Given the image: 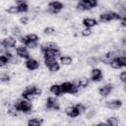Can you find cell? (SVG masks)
<instances>
[{"mask_svg": "<svg viewBox=\"0 0 126 126\" xmlns=\"http://www.w3.org/2000/svg\"><path fill=\"white\" fill-rule=\"evenodd\" d=\"M42 93L41 89L36 87V86H29L23 93H22V97L28 101L32 100L35 96L40 95Z\"/></svg>", "mask_w": 126, "mask_h": 126, "instance_id": "1", "label": "cell"}, {"mask_svg": "<svg viewBox=\"0 0 126 126\" xmlns=\"http://www.w3.org/2000/svg\"><path fill=\"white\" fill-rule=\"evenodd\" d=\"M38 35L35 34V33H29L25 36H21L20 37V41L25 45L27 46L28 48H35L37 46V43H38Z\"/></svg>", "mask_w": 126, "mask_h": 126, "instance_id": "2", "label": "cell"}, {"mask_svg": "<svg viewBox=\"0 0 126 126\" xmlns=\"http://www.w3.org/2000/svg\"><path fill=\"white\" fill-rule=\"evenodd\" d=\"M14 106L17 109L18 112H23V113H30L32 109V103L30 101L24 99V98L16 100L15 103H14Z\"/></svg>", "mask_w": 126, "mask_h": 126, "instance_id": "3", "label": "cell"}, {"mask_svg": "<svg viewBox=\"0 0 126 126\" xmlns=\"http://www.w3.org/2000/svg\"><path fill=\"white\" fill-rule=\"evenodd\" d=\"M115 20H121V15L114 11H107L105 13H102L99 16V21L102 23H107Z\"/></svg>", "mask_w": 126, "mask_h": 126, "instance_id": "4", "label": "cell"}, {"mask_svg": "<svg viewBox=\"0 0 126 126\" xmlns=\"http://www.w3.org/2000/svg\"><path fill=\"white\" fill-rule=\"evenodd\" d=\"M61 89H62V93L63 94H77L79 91V86L78 84L72 83V82H64L62 84H60Z\"/></svg>", "mask_w": 126, "mask_h": 126, "instance_id": "5", "label": "cell"}, {"mask_svg": "<svg viewBox=\"0 0 126 126\" xmlns=\"http://www.w3.org/2000/svg\"><path fill=\"white\" fill-rule=\"evenodd\" d=\"M96 6H97L96 0H82V1H79L77 3L76 8L78 10L87 11V10H91L93 8H95Z\"/></svg>", "mask_w": 126, "mask_h": 126, "instance_id": "6", "label": "cell"}, {"mask_svg": "<svg viewBox=\"0 0 126 126\" xmlns=\"http://www.w3.org/2000/svg\"><path fill=\"white\" fill-rule=\"evenodd\" d=\"M44 64L49 69L50 72H57L60 69V64L57 62L56 58L44 57Z\"/></svg>", "mask_w": 126, "mask_h": 126, "instance_id": "7", "label": "cell"}, {"mask_svg": "<svg viewBox=\"0 0 126 126\" xmlns=\"http://www.w3.org/2000/svg\"><path fill=\"white\" fill-rule=\"evenodd\" d=\"M45 106L47 109H51V110H59L60 109V105L58 102V99L55 96H49L46 99L45 102Z\"/></svg>", "mask_w": 126, "mask_h": 126, "instance_id": "8", "label": "cell"}, {"mask_svg": "<svg viewBox=\"0 0 126 126\" xmlns=\"http://www.w3.org/2000/svg\"><path fill=\"white\" fill-rule=\"evenodd\" d=\"M64 8V4L59 1H51L48 3V11L52 14L59 13Z\"/></svg>", "mask_w": 126, "mask_h": 126, "instance_id": "9", "label": "cell"}, {"mask_svg": "<svg viewBox=\"0 0 126 126\" xmlns=\"http://www.w3.org/2000/svg\"><path fill=\"white\" fill-rule=\"evenodd\" d=\"M16 53H17V55L20 58H23V59H29V58H31L30 52L28 50V47L25 46V45H19V46H17L16 47Z\"/></svg>", "mask_w": 126, "mask_h": 126, "instance_id": "10", "label": "cell"}, {"mask_svg": "<svg viewBox=\"0 0 126 126\" xmlns=\"http://www.w3.org/2000/svg\"><path fill=\"white\" fill-rule=\"evenodd\" d=\"M16 43H17V39L15 37H13V36H7L4 39H2V41H1L2 46L4 48H6V49L16 46Z\"/></svg>", "mask_w": 126, "mask_h": 126, "instance_id": "11", "label": "cell"}, {"mask_svg": "<svg viewBox=\"0 0 126 126\" xmlns=\"http://www.w3.org/2000/svg\"><path fill=\"white\" fill-rule=\"evenodd\" d=\"M25 66L27 67L28 70H30V71H33V70L38 69V67H39V62H38L36 59L31 57V58H29V59L26 60V62H25Z\"/></svg>", "mask_w": 126, "mask_h": 126, "instance_id": "12", "label": "cell"}, {"mask_svg": "<svg viewBox=\"0 0 126 126\" xmlns=\"http://www.w3.org/2000/svg\"><path fill=\"white\" fill-rule=\"evenodd\" d=\"M103 75H102V72L99 68H94L91 72V80L93 82H99L101 81Z\"/></svg>", "mask_w": 126, "mask_h": 126, "instance_id": "13", "label": "cell"}, {"mask_svg": "<svg viewBox=\"0 0 126 126\" xmlns=\"http://www.w3.org/2000/svg\"><path fill=\"white\" fill-rule=\"evenodd\" d=\"M112 90H113V86H112V84H106V85H104V86H102V87L99 88V90H98V94H99L101 96L104 97V96L109 95L110 93L112 92Z\"/></svg>", "mask_w": 126, "mask_h": 126, "instance_id": "14", "label": "cell"}, {"mask_svg": "<svg viewBox=\"0 0 126 126\" xmlns=\"http://www.w3.org/2000/svg\"><path fill=\"white\" fill-rule=\"evenodd\" d=\"M105 106L109 109H118L122 106V101L120 99H111L105 102Z\"/></svg>", "mask_w": 126, "mask_h": 126, "instance_id": "15", "label": "cell"}, {"mask_svg": "<svg viewBox=\"0 0 126 126\" xmlns=\"http://www.w3.org/2000/svg\"><path fill=\"white\" fill-rule=\"evenodd\" d=\"M65 113H66L67 116H69L71 118H75V117H77V116H79L81 114V112L78 110V108L76 107V105L67 107L65 109Z\"/></svg>", "mask_w": 126, "mask_h": 126, "instance_id": "16", "label": "cell"}, {"mask_svg": "<svg viewBox=\"0 0 126 126\" xmlns=\"http://www.w3.org/2000/svg\"><path fill=\"white\" fill-rule=\"evenodd\" d=\"M43 54V58L44 57H52V58H56L58 56H60V50L58 48H54V49H47L45 51L42 52Z\"/></svg>", "mask_w": 126, "mask_h": 126, "instance_id": "17", "label": "cell"}, {"mask_svg": "<svg viewBox=\"0 0 126 126\" xmlns=\"http://www.w3.org/2000/svg\"><path fill=\"white\" fill-rule=\"evenodd\" d=\"M82 24H83V26H84L85 28H87V29H92L93 27H94V26L97 25V21H96L95 19H94V18H85V19L83 20Z\"/></svg>", "mask_w": 126, "mask_h": 126, "instance_id": "18", "label": "cell"}, {"mask_svg": "<svg viewBox=\"0 0 126 126\" xmlns=\"http://www.w3.org/2000/svg\"><path fill=\"white\" fill-rule=\"evenodd\" d=\"M17 8L19 13H26L29 11V4L26 1H17Z\"/></svg>", "mask_w": 126, "mask_h": 126, "instance_id": "19", "label": "cell"}, {"mask_svg": "<svg viewBox=\"0 0 126 126\" xmlns=\"http://www.w3.org/2000/svg\"><path fill=\"white\" fill-rule=\"evenodd\" d=\"M49 91H50V93H52V94H55L56 96H59V95L63 94L61 86H60V85H57V84H53V85H51L50 88H49Z\"/></svg>", "mask_w": 126, "mask_h": 126, "instance_id": "20", "label": "cell"}, {"mask_svg": "<svg viewBox=\"0 0 126 126\" xmlns=\"http://www.w3.org/2000/svg\"><path fill=\"white\" fill-rule=\"evenodd\" d=\"M54 48H58V47H57L56 43H54L52 41H48V42H45V43H43V44L40 45L41 52H43V51H45L47 49H54Z\"/></svg>", "mask_w": 126, "mask_h": 126, "instance_id": "21", "label": "cell"}, {"mask_svg": "<svg viewBox=\"0 0 126 126\" xmlns=\"http://www.w3.org/2000/svg\"><path fill=\"white\" fill-rule=\"evenodd\" d=\"M116 57V55H115V52H113V51H108V52H106L104 55H103V57H102V61L103 62H105V63H110V61L113 59V58H115Z\"/></svg>", "mask_w": 126, "mask_h": 126, "instance_id": "22", "label": "cell"}, {"mask_svg": "<svg viewBox=\"0 0 126 126\" xmlns=\"http://www.w3.org/2000/svg\"><path fill=\"white\" fill-rule=\"evenodd\" d=\"M59 61H60V63L62 65H70L73 62V59L69 55H63V56L59 57Z\"/></svg>", "mask_w": 126, "mask_h": 126, "instance_id": "23", "label": "cell"}, {"mask_svg": "<svg viewBox=\"0 0 126 126\" xmlns=\"http://www.w3.org/2000/svg\"><path fill=\"white\" fill-rule=\"evenodd\" d=\"M43 120L41 118H32L28 121L27 126H41Z\"/></svg>", "mask_w": 126, "mask_h": 126, "instance_id": "24", "label": "cell"}, {"mask_svg": "<svg viewBox=\"0 0 126 126\" xmlns=\"http://www.w3.org/2000/svg\"><path fill=\"white\" fill-rule=\"evenodd\" d=\"M106 124H107L108 126H118V124H119V120H118L117 117H115V116H111V117L107 118V120H106Z\"/></svg>", "mask_w": 126, "mask_h": 126, "instance_id": "25", "label": "cell"}, {"mask_svg": "<svg viewBox=\"0 0 126 126\" xmlns=\"http://www.w3.org/2000/svg\"><path fill=\"white\" fill-rule=\"evenodd\" d=\"M89 79L88 78H86V77H83V78H80L79 79V81H78V86H79V88H87L88 86H89Z\"/></svg>", "mask_w": 126, "mask_h": 126, "instance_id": "26", "label": "cell"}, {"mask_svg": "<svg viewBox=\"0 0 126 126\" xmlns=\"http://www.w3.org/2000/svg\"><path fill=\"white\" fill-rule=\"evenodd\" d=\"M109 65H110L111 68H113V69H120V68H122L121 65H120V62H119V60H118V56H116L115 58H113V59L110 61Z\"/></svg>", "mask_w": 126, "mask_h": 126, "instance_id": "27", "label": "cell"}, {"mask_svg": "<svg viewBox=\"0 0 126 126\" xmlns=\"http://www.w3.org/2000/svg\"><path fill=\"white\" fill-rule=\"evenodd\" d=\"M10 62H11V61L9 60V58L6 57L4 54H2V55L0 56V66H1V67H4V66L8 65Z\"/></svg>", "mask_w": 126, "mask_h": 126, "instance_id": "28", "label": "cell"}, {"mask_svg": "<svg viewBox=\"0 0 126 126\" xmlns=\"http://www.w3.org/2000/svg\"><path fill=\"white\" fill-rule=\"evenodd\" d=\"M6 11H7L9 14H17V13H19V12H18V8H17V5L10 6Z\"/></svg>", "mask_w": 126, "mask_h": 126, "instance_id": "29", "label": "cell"}, {"mask_svg": "<svg viewBox=\"0 0 126 126\" xmlns=\"http://www.w3.org/2000/svg\"><path fill=\"white\" fill-rule=\"evenodd\" d=\"M12 33H13V35H15L16 37L20 36V35H21V30H20V28H19V27H13V29H12Z\"/></svg>", "mask_w": 126, "mask_h": 126, "instance_id": "30", "label": "cell"}, {"mask_svg": "<svg viewBox=\"0 0 126 126\" xmlns=\"http://www.w3.org/2000/svg\"><path fill=\"white\" fill-rule=\"evenodd\" d=\"M43 32L45 34H53L55 32V29L52 28V27H46L44 30H43Z\"/></svg>", "mask_w": 126, "mask_h": 126, "instance_id": "31", "label": "cell"}, {"mask_svg": "<svg viewBox=\"0 0 126 126\" xmlns=\"http://www.w3.org/2000/svg\"><path fill=\"white\" fill-rule=\"evenodd\" d=\"M7 112H8V114H9V115H11V116H16V115L18 114V111H17V109L15 108V106H14V105H13L12 107L8 108Z\"/></svg>", "mask_w": 126, "mask_h": 126, "instance_id": "32", "label": "cell"}, {"mask_svg": "<svg viewBox=\"0 0 126 126\" xmlns=\"http://www.w3.org/2000/svg\"><path fill=\"white\" fill-rule=\"evenodd\" d=\"M92 32H92L91 29H87V28H85V29L82 31L81 33H82L83 36H90V35L92 34Z\"/></svg>", "mask_w": 126, "mask_h": 126, "instance_id": "33", "label": "cell"}, {"mask_svg": "<svg viewBox=\"0 0 126 126\" xmlns=\"http://www.w3.org/2000/svg\"><path fill=\"white\" fill-rule=\"evenodd\" d=\"M118 60H119L122 68L126 67V56H118Z\"/></svg>", "mask_w": 126, "mask_h": 126, "instance_id": "34", "label": "cell"}, {"mask_svg": "<svg viewBox=\"0 0 126 126\" xmlns=\"http://www.w3.org/2000/svg\"><path fill=\"white\" fill-rule=\"evenodd\" d=\"M9 81H10V76L7 73H4V74L1 75V82L6 83V82H9Z\"/></svg>", "mask_w": 126, "mask_h": 126, "instance_id": "35", "label": "cell"}, {"mask_svg": "<svg viewBox=\"0 0 126 126\" xmlns=\"http://www.w3.org/2000/svg\"><path fill=\"white\" fill-rule=\"evenodd\" d=\"M76 107L78 108V110H79L81 113H83V112L86 111V106H85L83 103H77V104H76Z\"/></svg>", "mask_w": 126, "mask_h": 126, "instance_id": "36", "label": "cell"}, {"mask_svg": "<svg viewBox=\"0 0 126 126\" xmlns=\"http://www.w3.org/2000/svg\"><path fill=\"white\" fill-rule=\"evenodd\" d=\"M119 79H120V81H121L122 83L126 84V71H123V72L120 74V76H119Z\"/></svg>", "mask_w": 126, "mask_h": 126, "instance_id": "37", "label": "cell"}, {"mask_svg": "<svg viewBox=\"0 0 126 126\" xmlns=\"http://www.w3.org/2000/svg\"><path fill=\"white\" fill-rule=\"evenodd\" d=\"M28 22H29V18H28L27 16H24V17L20 18V23H21L22 25H27Z\"/></svg>", "mask_w": 126, "mask_h": 126, "instance_id": "38", "label": "cell"}, {"mask_svg": "<svg viewBox=\"0 0 126 126\" xmlns=\"http://www.w3.org/2000/svg\"><path fill=\"white\" fill-rule=\"evenodd\" d=\"M95 126H108L106 123H104V122H99V123H97Z\"/></svg>", "mask_w": 126, "mask_h": 126, "instance_id": "39", "label": "cell"}, {"mask_svg": "<svg viewBox=\"0 0 126 126\" xmlns=\"http://www.w3.org/2000/svg\"><path fill=\"white\" fill-rule=\"evenodd\" d=\"M122 43H123L124 45H126V37H124V38L122 39Z\"/></svg>", "mask_w": 126, "mask_h": 126, "instance_id": "40", "label": "cell"}, {"mask_svg": "<svg viewBox=\"0 0 126 126\" xmlns=\"http://www.w3.org/2000/svg\"><path fill=\"white\" fill-rule=\"evenodd\" d=\"M124 56H126V51H125V52H124Z\"/></svg>", "mask_w": 126, "mask_h": 126, "instance_id": "41", "label": "cell"}]
</instances>
